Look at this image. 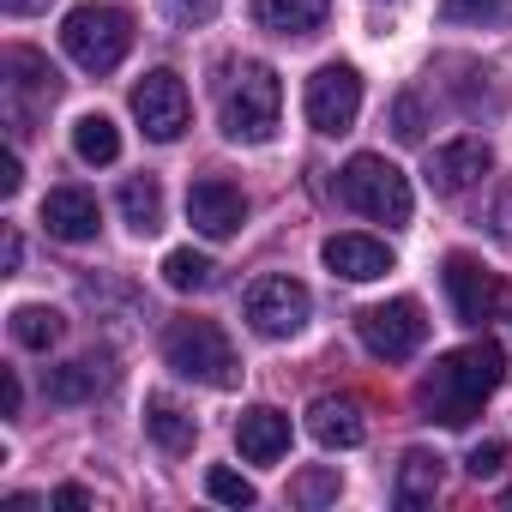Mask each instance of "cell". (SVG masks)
Wrapping results in <instances>:
<instances>
[{"mask_svg": "<svg viewBox=\"0 0 512 512\" xmlns=\"http://www.w3.org/2000/svg\"><path fill=\"white\" fill-rule=\"evenodd\" d=\"M500 380H506V350L482 338V344L446 350V356L428 368V380L416 386V404H422L428 422H440V428H464V422L494 398Z\"/></svg>", "mask_w": 512, "mask_h": 512, "instance_id": "1", "label": "cell"}, {"mask_svg": "<svg viewBox=\"0 0 512 512\" xmlns=\"http://www.w3.org/2000/svg\"><path fill=\"white\" fill-rule=\"evenodd\" d=\"M284 115V85L266 61H241L235 85L223 91V133L235 145H266Z\"/></svg>", "mask_w": 512, "mask_h": 512, "instance_id": "2", "label": "cell"}, {"mask_svg": "<svg viewBox=\"0 0 512 512\" xmlns=\"http://www.w3.org/2000/svg\"><path fill=\"white\" fill-rule=\"evenodd\" d=\"M338 199L374 223H410V175L374 151H362L338 169Z\"/></svg>", "mask_w": 512, "mask_h": 512, "instance_id": "3", "label": "cell"}, {"mask_svg": "<svg viewBox=\"0 0 512 512\" xmlns=\"http://www.w3.org/2000/svg\"><path fill=\"white\" fill-rule=\"evenodd\" d=\"M163 362L181 374V380H199V386H235L241 368H235V344L223 338V326L211 320H175L163 332Z\"/></svg>", "mask_w": 512, "mask_h": 512, "instance_id": "4", "label": "cell"}, {"mask_svg": "<svg viewBox=\"0 0 512 512\" xmlns=\"http://www.w3.org/2000/svg\"><path fill=\"white\" fill-rule=\"evenodd\" d=\"M61 43H67V55L85 73H115L127 61V49H133V19L121 7H97V0H91V7H73L67 13Z\"/></svg>", "mask_w": 512, "mask_h": 512, "instance_id": "5", "label": "cell"}, {"mask_svg": "<svg viewBox=\"0 0 512 512\" xmlns=\"http://www.w3.org/2000/svg\"><path fill=\"white\" fill-rule=\"evenodd\" d=\"M0 73H7V121L13 133L25 139L37 109H49L61 97V73L37 55V49H7V61H0Z\"/></svg>", "mask_w": 512, "mask_h": 512, "instance_id": "6", "label": "cell"}, {"mask_svg": "<svg viewBox=\"0 0 512 512\" xmlns=\"http://www.w3.org/2000/svg\"><path fill=\"white\" fill-rule=\"evenodd\" d=\"M302 109H308V127H314V133H326V139L350 133V127H356V115H362V73H356V67H344V61L320 67V73L308 79Z\"/></svg>", "mask_w": 512, "mask_h": 512, "instance_id": "7", "label": "cell"}, {"mask_svg": "<svg viewBox=\"0 0 512 512\" xmlns=\"http://www.w3.org/2000/svg\"><path fill=\"white\" fill-rule=\"evenodd\" d=\"M356 332H362V344H368L380 362H410V356L422 350V338H428V320H422V302H416V296H398V302L368 308V314L356 320Z\"/></svg>", "mask_w": 512, "mask_h": 512, "instance_id": "8", "label": "cell"}, {"mask_svg": "<svg viewBox=\"0 0 512 512\" xmlns=\"http://www.w3.org/2000/svg\"><path fill=\"white\" fill-rule=\"evenodd\" d=\"M308 314H314V296L296 278H260L247 290V326L260 338H296L308 326Z\"/></svg>", "mask_w": 512, "mask_h": 512, "instance_id": "9", "label": "cell"}, {"mask_svg": "<svg viewBox=\"0 0 512 512\" xmlns=\"http://www.w3.org/2000/svg\"><path fill=\"white\" fill-rule=\"evenodd\" d=\"M187 85H181V73H169V67H157V73H145L139 85H133V115H139V127H145V139H157V145H169V139H181L187 133Z\"/></svg>", "mask_w": 512, "mask_h": 512, "instance_id": "10", "label": "cell"}, {"mask_svg": "<svg viewBox=\"0 0 512 512\" xmlns=\"http://www.w3.org/2000/svg\"><path fill=\"white\" fill-rule=\"evenodd\" d=\"M446 296H452L464 326H488L494 308H500V278L482 272L470 253H446Z\"/></svg>", "mask_w": 512, "mask_h": 512, "instance_id": "11", "label": "cell"}, {"mask_svg": "<svg viewBox=\"0 0 512 512\" xmlns=\"http://www.w3.org/2000/svg\"><path fill=\"white\" fill-rule=\"evenodd\" d=\"M187 223H193L205 241H229V235L247 223L241 187H229V181H193V187H187Z\"/></svg>", "mask_w": 512, "mask_h": 512, "instance_id": "12", "label": "cell"}, {"mask_svg": "<svg viewBox=\"0 0 512 512\" xmlns=\"http://www.w3.org/2000/svg\"><path fill=\"white\" fill-rule=\"evenodd\" d=\"M488 169H494L488 139L464 133V139H452V145L434 151V163H428V187H434V193H464V187H476Z\"/></svg>", "mask_w": 512, "mask_h": 512, "instance_id": "13", "label": "cell"}, {"mask_svg": "<svg viewBox=\"0 0 512 512\" xmlns=\"http://www.w3.org/2000/svg\"><path fill=\"white\" fill-rule=\"evenodd\" d=\"M43 229H49L55 241H97L103 211H97V199H91L85 187H55V193L43 199Z\"/></svg>", "mask_w": 512, "mask_h": 512, "instance_id": "14", "label": "cell"}, {"mask_svg": "<svg viewBox=\"0 0 512 512\" xmlns=\"http://www.w3.org/2000/svg\"><path fill=\"white\" fill-rule=\"evenodd\" d=\"M235 446L247 464H278L290 452V416L272 410V404H253L241 422H235Z\"/></svg>", "mask_w": 512, "mask_h": 512, "instance_id": "15", "label": "cell"}, {"mask_svg": "<svg viewBox=\"0 0 512 512\" xmlns=\"http://www.w3.org/2000/svg\"><path fill=\"white\" fill-rule=\"evenodd\" d=\"M308 434L326 446V452H350L368 440V422H362V404L356 398H314L308 404Z\"/></svg>", "mask_w": 512, "mask_h": 512, "instance_id": "16", "label": "cell"}, {"mask_svg": "<svg viewBox=\"0 0 512 512\" xmlns=\"http://www.w3.org/2000/svg\"><path fill=\"white\" fill-rule=\"evenodd\" d=\"M326 266L338 278H350V284H374V278L392 272V247L374 241V235H332L326 241Z\"/></svg>", "mask_w": 512, "mask_h": 512, "instance_id": "17", "label": "cell"}, {"mask_svg": "<svg viewBox=\"0 0 512 512\" xmlns=\"http://www.w3.org/2000/svg\"><path fill=\"white\" fill-rule=\"evenodd\" d=\"M109 380H115L109 356H73V362L49 368V398L55 404H91L97 392H109Z\"/></svg>", "mask_w": 512, "mask_h": 512, "instance_id": "18", "label": "cell"}, {"mask_svg": "<svg viewBox=\"0 0 512 512\" xmlns=\"http://www.w3.org/2000/svg\"><path fill=\"white\" fill-rule=\"evenodd\" d=\"M332 13V0H253V25L278 37H314Z\"/></svg>", "mask_w": 512, "mask_h": 512, "instance_id": "19", "label": "cell"}, {"mask_svg": "<svg viewBox=\"0 0 512 512\" xmlns=\"http://www.w3.org/2000/svg\"><path fill=\"white\" fill-rule=\"evenodd\" d=\"M440 452H422V446H410L404 452V464H398V506H428L434 494H440Z\"/></svg>", "mask_w": 512, "mask_h": 512, "instance_id": "20", "label": "cell"}, {"mask_svg": "<svg viewBox=\"0 0 512 512\" xmlns=\"http://www.w3.org/2000/svg\"><path fill=\"white\" fill-rule=\"evenodd\" d=\"M121 217L133 223V235H157L163 229V187H157V175H133L121 187Z\"/></svg>", "mask_w": 512, "mask_h": 512, "instance_id": "21", "label": "cell"}, {"mask_svg": "<svg viewBox=\"0 0 512 512\" xmlns=\"http://www.w3.org/2000/svg\"><path fill=\"white\" fill-rule=\"evenodd\" d=\"M145 428H151V440L163 446V452H187L193 446V416L175 404V398H145Z\"/></svg>", "mask_w": 512, "mask_h": 512, "instance_id": "22", "label": "cell"}, {"mask_svg": "<svg viewBox=\"0 0 512 512\" xmlns=\"http://www.w3.org/2000/svg\"><path fill=\"white\" fill-rule=\"evenodd\" d=\"M163 284L181 290V296H205L217 284V266L205 260V253H193V247H175V253H163Z\"/></svg>", "mask_w": 512, "mask_h": 512, "instance_id": "23", "label": "cell"}, {"mask_svg": "<svg viewBox=\"0 0 512 512\" xmlns=\"http://www.w3.org/2000/svg\"><path fill=\"white\" fill-rule=\"evenodd\" d=\"M73 151H79L91 169L115 163V157H121V133H115V121H109V115H79V121H73Z\"/></svg>", "mask_w": 512, "mask_h": 512, "instance_id": "24", "label": "cell"}, {"mask_svg": "<svg viewBox=\"0 0 512 512\" xmlns=\"http://www.w3.org/2000/svg\"><path fill=\"white\" fill-rule=\"evenodd\" d=\"M61 332H67V320H61L55 308H43V302L13 308V344H25V350H49V344H61Z\"/></svg>", "mask_w": 512, "mask_h": 512, "instance_id": "25", "label": "cell"}, {"mask_svg": "<svg viewBox=\"0 0 512 512\" xmlns=\"http://www.w3.org/2000/svg\"><path fill=\"white\" fill-rule=\"evenodd\" d=\"M290 500H296V506H326V500H338V470H302V476L290 482Z\"/></svg>", "mask_w": 512, "mask_h": 512, "instance_id": "26", "label": "cell"}, {"mask_svg": "<svg viewBox=\"0 0 512 512\" xmlns=\"http://www.w3.org/2000/svg\"><path fill=\"white\" fill-rule=\"evenodd\" d=\"M205 494H211V500H223V506H253V482H247V476H235V470H223V464H211V470H205Z\"/></svg>", "mask_w": 512, "mask_h": 512, "instance_id": "27", "label": "cell"}, {"mask_svg": "<svg viewBox=\"0 0 512 512\" xmlns=\"http://www.w3.org/2000/svg\"><path fill=\"white\" fill-rule=\"evenodd\" d=\"M506 13V0H440V19L446 25H488Z\"/></svg>", "mask_w": 512, "mask_h": 512, "instance_id": "28", "label": "cell"}, {"mask_svg": "<svg viewBox=\"0 0 512 512\" xmlns=\"http://www.w3.org/2000/svg\"><path fill=\"white\" fill-rule=\"evenodd\" d=\"M157 7H163L169 25H205L217 13V0H157Z\"/></svg>", "mask_w": 512, "mask_h": 512, "instance_id": "29", "label": "cell"}, {"mask_svg": "<svg viewBox=\"0 0 512 512\" xmlns=\"http://www.w3.org/2000/svg\"><path fill=\"white\" fill-rule=\"evenodd\" d=\"M392 133H398L404 145L422 139V103H416V97H398V103H392Z\"/></svg>", "mask_w": 512, "mask_h": 512, "instance_id": "30", "label": "cell"}, {"mask_svg": "<svg viewBox=\"0 0 512 512\" xmlns=\"http://www.w3.org/2000/svg\"><path fill=\"white\" fill-rule=\"evenodd\" d=\"M506 464V446L500 440H482V446H470V476H494Z\"/></svg>", "mask_w": 512, "mask_h": 512, "instance_id": "31", "label": "cell"}, {"mask_svg": "<svg viewBox=\"0 0 512 512\" xmlns=\"http://www.w3.org/2000/svg\"><path fill=\"white\" fill-rule=\"evenodd\" d=\"M19 187H25V169H19V151H7V157H0V193L13 199Z\"/></svg>", "mask_w": 512, "mask_h": 512, "instance_id": "32", "label": "cell"}, {"mask_svg": "<svg viewBox=\"0 0 512 512\" xmlns=\"http://www.w3.org/2000/svg\"><path fill=\"white\" fill-rule=\"evenodd\" d=\"M55 506H67V512H79V506H91V494H85L79 482H67V488H55Z\"/></svg>", "mask_w": 512, "mask_h": 512, "instance_id": "33", "label": "cell"}, {"mask_svg": "<svg viewBox=\"0 0 512 512\" xmlns=\"http://www.w3.org/2000/svg\"><path fill=\"white\" fill-rule=\"evenodd\" d=\"M19 404H25V386H19V374L7 368V398H0V410H7V416H19Z\"/></svg>", "mask_w": 512, "mask_h": 512, "instance_id": "34", "label": "cell"}, {"mask_svg": "<svg viewBox=\"0 0 512 512\" xmlns=\"http://www.w3.org/2000/svg\"><path fill=\"white\" fill-rule=\"evenodd\" d=\"M0 7H7L13 19H31V13H43V7H49V0H0Z\"/></svg>", "mask_w": 512, "mask_h": 512, "instance_id": "35", "label": "cell"}, {"mask_svg": "<svg viewBox=\"0 0 512 512\" xmlns=\"http://www.w3.org/2000/svg\"><path fill=\"white\" fill-rule=\"evenodd\" d=\"M0 260H7V272H19V260H25V241H19V235H7V247H0Z\"/></svg>", "mask_w": 512, "mask_h": 512, "instance_id": "36", "label": "cell"}, {"mask_svg": "<svg viewBox=\"0 0 512 512\" xmlns=\"http://www.w3.org/2000/svg\"><path fill=\"white\" fill-rule=\"evenodd\" d=\"M494 229L512 235V193H500V205H494Z\"/></svg>", "mask_w": 512, "mask_h": 512, "instance_id": "37", "label": "cell"}]
</instances>
